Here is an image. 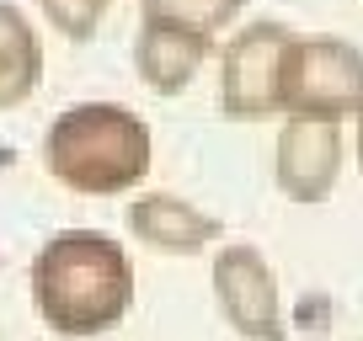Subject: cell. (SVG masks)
<instances>
[{"label":"cell","mask_w":363,"mask_h":341,"mask_svg":"<svg viewBox=\"0 0 363 341\" xmlns=\"http://www.w3.org/2000/svg\"><path fill=\"white\" fill-rule=\"evenodd\" d=\"M27 294L48 336H107L134 315V256L107 229H59L33 250Z\"/></svg>","instance_id":"1"},{"label":"cell","mask_w":363,"mask_h":341,"mask_svg":"<svg viewBox=\"0 0 363 341\" xmlns=\"http://www.w3.org/2000/svg\"><path fill=\"white\" fill-rule=\"evenodd\" d=\"M43 166L65 192L128 197L155 166V134L123 102H75L43 128Z\"/></svg>","instance_id":"2"},{"label":"cell","mask_w":363,"mask_h":341,"mask_svg":"<svg viewBox=\"0 0 363 341\" xmlns=\"http://www.w3.org/2000/svg\"><path fill=\"white\" fill-rule=\"evenodd\" d=\"M278 102L289 112L310 117H342L347 123L363 107V48L337 33H294L284 54V80Z\"/></svg>","instance_id":"3"},{"label":"cell","mask_w":363,"mask_h":341,"mask_svg":"<svg viewBox=\"0 0 363 341\" xmlns=\"http://www.w3.org/2000/svg\"><path fill=\"white\" fill-rule=\"evenodd\" d=\"M294 43L289 22H246L219 48V112L230 123H262L284 112L278 80H284V54Z\"/></svg>","instance_id":"4"},{"label":"cell","mask_w":363,"mask_h":341,"mask_svg":"<svg viewBox=\"0 0 363 341\" xmlns=\"http://www.w3.org/2000/svg\"><path fill=\"white\" fill-rule=\"evenodd\" d=\"M208 283H214L219 320H225L240 341H289L284 288H278V272H272V262L262 256V245H251V240L219 245L214 267H208Z\"/></svg>","instance_id":"5"},{"label":"cell","mask_w":363,"mask_h":341,"mask_svg":"<svg viewBox=\"0 0 363 341\" xmlns=\"http://www.w3.org/2000/svg\"><path fill=\"white\" fill-rule=\"evenodd\" d=\"M342 155H347V128L342 117H310L289 112L278 123V144H272V182L289 203L315 208L337 192L342 182Z\"/></svg>","instance_id":"6"},{"label":"cell","mask_w":363,"mask_h":341,"mask_svg":"<svg viewBox=\"0 0 363 341\" xmlns=\"http://www.w3.org/2000/svg\"><path fill=\"white\" fill-rule=\"evenodd\" d=\"M123 229L145 250H160V256H198V250L219 245L225 219L177 192H134L123 208Z\"/></svg>","instance_id":"7"},{"label":"cell","mask_w":363,"mask_h":341,"mask_svg":"<svg viewBox=\"0 0 363 341\" xmlns=\"http://www.w3.org/2000/svg\"><path fill=\"white\" fill-rule=\"evenodd\" d=\"M214 54H219V43L203 33H187V27H171V22H139L134 75L155 96H182Z\"/></svg>","instance_id":"8"},{"label":"cell","mask_w":363,"mask_h":341,"mask_svg":"<svg viewBox=\"0 0 363 341\" xmlns=\"http://www.w3.org/2000/svg\"><path fill=\"white\" fill-rule=\"evenodd\" d=\"M43 80V37L33 16L11 0H0V112L22 107Z\"/></svg>","instance_id":"9"},{"label":"cell","mask_w":363,"mask_h":341,"mask_svg":"<svg viewBox=\"0 0 363 341\" xmlns=\"http://www.w3.org/2000/svg\"><path fill=\"white\" fill-rule=\"evenodd\" d=\"M240 11H246V0H139V22H171L214 37V43Z\"/></svg>","instance_id":"10"},{"label":"cell","mask_w":363,"mask_h":341,"mask_svg":"<svg viewBox=\"0 0 363 341\" xmlns=\"http://www.w3.org/2000/svg\"><path fill=\"white\" fill-rule=\"evenodd\" d=\"M38 6H43L48 27H54L59 37L86 43V37L102 27V16H107V6H113V0H38Z\"/></svg>","instance_id":"11"},{"label":"cell","mask_w":363,"mask_h":341,"mask_svg":"<svg viewBox=\"0 0 363 341\" xmlns=\"http://www.w3.org/2000/svg\"><path fill=\"white\" fill-rule=\"evenodd\" d=\"M352 160H358V170H363V107L352 112Z\"/></svg>","instance_id":"12"},{"label":"cell","mask_w":363,"mask_h":341,"mask_svg":"<svg viewBox=\"0 0 363 341\" xmlns=\"http://www.w3.org/2000/svg\"><path fill=\"white\" fill-rule=\"evenodd\" d=\"M0 341H6V336H0Z\"/></svg>","instance_id":"13"}]
</instances>
